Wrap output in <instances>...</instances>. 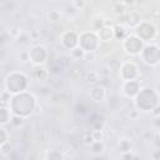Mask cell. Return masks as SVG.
<instances>
[{"instance_id":"1","label":"cell","mask_w":160,"mask_h":160,"mask_svg":"<svg viewBox=\"0 0 160 160\" xmlns=\"http://www.w3.org/2000/svg\"><path fill=\"white\" fill-rule=\"evenodd\" d=\"M8 106L12 115L26 119L36 111L38 100L31 92L26 90V91L15 94V95H10Z\"/></svg>"},{"instance_id":"2","label":"cell","mask_w":160,"mask_h":160,"mask_svg":"<svg viewBox=\"0 0 160 160\" xmlns=\"http://www.w3.org/2000/svg\"><path fill=\"white\" fill-rule=\"evenodd\" d=\"M134 105L139 111L151 112V110L159 105V92L151 88H140L134 98Z\"/></svg>"},{"instance_id":"3","label":"cell","mask_w":160,"mask_h":160,"mask_svg":"<svg viewBox=\"0 0 160 160\" xmlns=\"http://www.w3.org/2000/svg\"><path fill=\"white\" fill-rule=\"evenodd\" d=\"M29 76L22 71H11L4 79L5 91L10 95H15L29 89Z\"/></svg>"},{"instance_id":"4","label":"cell","mask_w":160,"mask_h":160,"mask_svg":"<svg viewBox=\"0 0 160 160\" xmlns=\"http://www.w3.org/2000/svg\"><path fill=\"white\" fill-rule=\"evenodd\" d=\"M141 61L151 68H156L160 62V49L156 42H145L140 54H139Z\"/></svg>"},{"instance_id":"5","label":"cell","mask_w":160,"mask_h":160,"mask_svg":"<svg viewBox=\"0 0 160 160\" xmlns=\"http://www.w3.org/2000/svg\"><path fill=\"white\" fill-rule=\"evenodd\" d=\"M144 44L145 42L140 38H138L134 32L132 34H128L121 40V48H122L124 52L126 55H130V56H139Z\"/></svg>"},{"instance_id":"6","label":"cell","mask_w":160,"mask_h":160,"mask_svg":"<svg viewBox=\"0 0 160 160\" xmlns=\"http://www.w3.org/2000/svg\"><path fill=\"white\" fill-rule=\"evenodd\" d=\"M100 45V40L96 35V32L92 30H86L79 34V41L78 46L82 49L84 51H96Z\"/></svg>"},{"instance_id":"7","label":"cell","mask_w":160,"mask_h":160,"mask_svg":"<svg viewBox=\"0 0 160 160\" xmlns=\"http://www.w3.org/2000/svg\"><path fill=\"white\" fill-rule=\"evenodd\" d=\"M134 34L140 38L144 42H150L152 41L156 35H158V29L156 26L152 24V22H149V21H140L134 29Z\"/></svg>"},{"instance_id":"8","label":"cell","mask_w":160,"mask_h":160,"mask_svg":"<svg viewBox=\"0 0 160 160\" xmlns=\"http://www.w3.org/2000/svg\"><path fill=\"white\" fill-rule=\"evenodd\" d=\"M29 52V61L32 62V65H45L49 58V52L44 45H34L28 50Z\"/></svg>"},{"instance_id":"9","label":"cell","mask_w":160,"mask_h":160,"mask_svg":"<svg viewBox=\"0 0 160 160\" xmlns=\"http://www.w3.org/2000/svg\"><path fill=\"white\" fill-rule=\"evenodd\" d=\"M139 66L136 62H134L132 60H126L120 65L119 69V76L122 81L125 80H134L139 78Z\"/></svg>"},{"instance_id":"10","label":"cell","mask_w":160,"mask_h":160,"mask_svg":"<svg viewBox=\"0 0 160 160\" xmlns=\"http://www.w3.org/2000/svg\"><path fill=\"white\" fill-rule=\"evenodd\" d=\"M78 41H79V34L74 30H66L60 36L61 46L66 50H72L74 48H76Z\"/></svg>"},{"instance_id":"11","label":"cell","mask_w":160,"mask_h":160,"mask_svg":"<svg viewBox=\"0 0 160 160\" xmlns=\"http://www.w3.org/2000/svg\"><path fill=\"white\" fill-rule=\"evenodd\" d=\"M140 81L138 79H134V80H125L122 81V86H121V90H122V94L129 98V99H134L135 95L139 92L140 90Z\"/></svg>"},{"instance_id":"12","label":"cell","mask_w":160,"mask_h":160,"mask_svg":"<svg viewBox=\"0 0 160 160\" xmlns=\"http://www.w3.org/2000/svg\"><path fill=\"white\" fill-rule=\"evenodd\" d=\"M89 96H90V99H91L94 102H101V101L105 99V96H106V89H105L102 85L95 84L94 86L90 88Z\"/></svg>"},{"instance_id":"13","label":"cell","mask_w":160,"mask_h":160,"mask_svg":"<svg viewBox=\"0 0 160 160\" xmlns=\"http://www.w3.org/2000/svg\"><path fill=\"white\" fill-rule=\"evenodd\" d=\"M96 35L99 38L100 41H104V42H108V41H111L114 39V30H112V26L111 25H102L100 29H98L96 31Z\"/></svg>"},{"instance_id":"14","label":"cell","mask_w":160,"mask_h":160,"mask_svg":"<svg viewBox=\"0 0 160 160\" xmlns=\"http://www.w3.org/2000/svg\"><path fill=\"white\" fill-rule=\"evenodd\" d=\"M49 74H50V70L46 69L45 65H34L31 76L38 81H44L49 78Z\"/></svg>"},{"instance_id":"15","label":"cell","mask_w":160,"mask_h":160,"mask_svg":"<svg viewBox=\"0 0 160 160\" xmlns=\"http://www.w3.org/2000/svg\"><path fill=\"white\" fill-rule=\"evenodd\" d=\"M89 149L94 156H100L105 152V142L102 140H94L89 144Z\"/></svg>"},{"instance_id":"16","label":"cell","mask_w":160,"mask_h":160,"mask_svg":"<svg viewBox=\"0 0 160 160\" xmlns=\"http://www.w3.org/2000/svg\"><path fill=\"white\" fill-rule=\"evenodd\" d=\"M11 116H12V114H11L9 106L0 105V125L4 126L6 124H9L11 120Z\"/></svg>"},{"instance_id":"17","label":"cell","mask_w":160,"mask_h":160,"mask_svg":"<svg viewBox=\"0 0 160 160\" xmlns=\"http://www.w3.org/2000/svg\"><path fill=\"white\" fill-rule=\"evenodd\" d=\"M112 30H114V39H116V40H122L129 34L128 28L125 25H121L118 22L115 25H112Z\"/></svg>"},{"instance_id":"18","label":"cell","mask_w":160,"mask_h":160,"mask_svg":"<svg viewBox=\"0 0 160 160\" xmlns=\"http://www.w3.org/2000/svg\"><path fill=\"white\" fill-rule=\"evenodd\" d=\"M44 158H45L46 160H62V159H65L66 156L64 155L62 151L52 149V150H48V151L45 152Z\"/></svg>"},{"instance_id":"19","label":"cell","mask_w":160,"mask_h":160,"mask_svg":"<svg viewBox=\"0 0 160 160\" xmlns=\"http://www.w3.org/2000/svg\"><path fill=\"white\" fill-rule=\"evenodd\" d=\"M118 148H119V151L120 152H125V151H129V150H132V142L131 140L129 139H121L118 144Z\"/></svg>"},{"instance_id":"20","label":"cell","mask_w":160,"mask_h":160,"mask_svg":"<svg viewBox=\"0 0 160 160\" xmlns=\"http://www.w3.org/2000/svg\"><path fill=\"white\" fill-rule=\"evenodd\" d=\"M84 76H85L84 80L88 81V82L95 84V82L99 80V75H98V72H95V71H88V72L84 74Z\"/></svg>"},{"instance_id":"21","label":"cell","mask_w":160,"mask_h":160,"mask_svg":"<svg viewBox=\"0 0 160 160\" xmlns=\"http://www.w3.org/2000/svg\"><path fill=\"white\" fill-rule=\"evenodd\" d=\"M11 151H12V145L10 144V141H9V140L0 145V154H2V155H5V156H6V155H10V154H11Z\"/></svg>"},{"instance_id":"22","label":"cell","mask_w":160,"mask_h":160,"mask_svg":"<svg viewBox=\"0 0 160 160\" xmlns=\"http://www.w3.org/2000/svg\"><path fill=\"white\" fill-rule=\"evenodd\" d=\"M120 159H124V160H132V159H140V155L134 152L132 150H129V151H125V152H121L120 154Z\"/></svg>"},{"instance_id":"23","label":"cell","mask_w":160,"mask_h":160,"mask_svg":"<svg viewBox=\"0 0 160 160\" xmlns=\"http://www.w3.org/2000/svg\"><path fill=\"white\" fill-rule=\"evenodd\" d=\"M112 11H114V14H115L116 16H119V15L126 12V6H125L122 2H116V4L112 6Z\"/></svg>"},{"instance_id":"24","label":"cell","mask_w":160,"mask_h":160,"mask_svg":"<svg viewBox=\"0 0 160 160\" xmlns=\"http://www.w3.org/2000/svg\"><path fill=\"white\" fill-rule=\"evenodd\" d=\"M92 140H102L104 139V131L102 129H92L91 130Z\"/></svg>"},{"instance_id":"25","label":"cell","mask_w":160,"mask_h":160,"mask_svg":"<svg viewBox=\"0 0 160 160\" xmlns=\"http://www.w3.org/2000/svg\"><path fill=\"white\" fill-rule=\"evenodd\" d=\"M71 51V56L74 58V59H82V56H84V50L82 49H80L79 46H76V48H74L72 50H70Z\"/></svg>"},{"instance_id":"26","label":"cell","mask_w":160,"mask_h":160,"mask_svg":"<svg viewBox=\"0 0 160 160\" xmlns=\"http://www.w3.org/2000/svg\"><path fill=\"white\" fill-rule=\"evenodd\" d=\"M60 12L58 11V10H50L49 12H48V19L50 20V21H58V20H60Z\"/></svg>"},{"instance_id":"27","label":"cell","mask_w":160,"mask_h":160,"mask_svg":"<svg viewBox=\"0 0 160 160\" xmlns=\"http://www.w3.org/2000/svg\"><path fill=\"white\" fill-rule=\"evenodd\" d=\"M8 140H9V132L6 131V129L4 126L0 125V145L4 144Z\"/></svg>"},{"instance_id":"28","label":"cell","mask_w":160,"mask_h":160,"mask_svg":"<svg viewBox=\"0 0 160 160\" xmlns=\"http://www.w3.org/2000/svg\"><path fill=\"white\" fill-rule=\"evenodd\" d=\"M82 59L86 60V61H95V59H96V51H85Z\"/></svg>"},{"instance_id":"29","label":"cell","mask_w":160,"mask_h":160,"mask_svg":"<svg viewBox=\"0 0 160 160\" xmlns=\"http://www.w3.org/2000/svg\"><path fill=\"white\" fill-rule=\"evenodd\" d=\"M82 141H84L86 145H89L91 141H94V140H92V136H91V130H86V131L82 132Z\"/></svg>"},{"instance_id":"30","label":"cell","mask_w":160,"mask_h":160,"mask_svg":"<svg viewBox=\"0 0 160 160\" xmlns=\"http://www.w3.org/2000/svg\"><path fill=\"white\" fill-rule=\"evenodd\" d=\"M24 120H25V119H22V118H20V116L12 115V116H11V120H10V122H11L12 125H15V126H20V125H22Z\"/></svg>"},{"instance_id":"31","label":"cell","mask_w":160,"mask_h":160,"mask_svg":"<svg viewBox=\"0 0 160 160\" xmlns=\"http://www.w3.org/2000/svg\"><path fill=\"white\" fill-rule=\"evenodd\" d=\"M16 39H18V41H19V42L24 44V42H26V41L30 39V36H29L28 34H25V32H19V35L16 36Z\"/></svg>"},{"instance_id":"32","label":"cell","mask_w":160,"mask_h":160,"mask_svg":"<svg viewBox=\"0 0 160 160\" xmlns=\"http://www.w3.org/2000/svg\"><path fill=\"white\" fill-rule=\"evenodd\" d=\"M98 75H99V76H104V78L109 76V75H110V68H109V66H106V65H105V66H102V68H101V70L98 72Z\"/></svg>"},{"instance_id":"33","label":"cell","mask_w":160,"mask_h":160,"mask_svg":"<svg viewBox=\"0 0 160 160\" xmlns=\"http://www.w3.org/2000/svg\"><path fill=\"white\" fill-rule=\"evenodd\" d=\"M72 6H74L76 10H80V9H82V8L85 6V1H84V0H74Z\"/></svg>"},{"instance_id":"34","label":"cell","mask_w":160,"mask_h":160,"mask_svg":"<svg viewBox=\"0 0 160 160\" xmlns=\"http://www.w3.org/2000/svg\"><path fill=\"white\" fill-rule=\"evenodd\" d=\"M121 2L126 6V8H130V6H134L136 4V0H121Z\"/></svg>"},{"instance_id":"35","label":"cell","mask_w":160,"mask_h":160,"mask_svg":"<svg viewBox=\"0 0 160 160\" xmlns=\"http://www.w3.org/2000/svg\"><path fill=\"white\" fill-rule=\"evenodd\" d=\"M19 58H20V60L21 61H29V52L28 51H24V52H21L20 55H19Z\"/></svg>"}]
</instances>
